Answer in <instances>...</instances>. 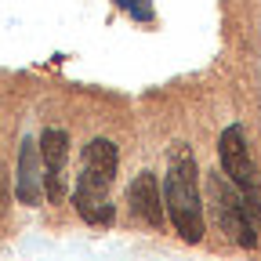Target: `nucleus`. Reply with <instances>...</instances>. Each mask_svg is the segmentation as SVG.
<instances>
[{"label":"nucleus","instance_id":"obj_1","mask_svg":"<svg viewBox=\"0 0 261 261\" xmlns=\"http://www.w3.org/2000/svg\"><path fill=\"white\" fill-rule=\"evenodd\" d=\"M163 207L171 214V225L185 243L203 240V203H200V178H196V163L185 145L171 152V171L163 185Z\"/></svg>","mask_w":261,"mask_h":261},{"label":"nucleus","instance_id":"obj_3","mask_svg":"<svg viewBox=\"0 0 261 261\" xmlns=\"http://www.w3.org/2000/svg\"><path fill=\"white\" fill-rule=\"evenodd\" d=\"M207 200H211V214L214 221L221 225V232L240 243V247H257V228L254 221L247 218V207H243V196L240 189L228 181L225 171H207Z\"/></svg>","mask_w":261,"mask_h":261},{"label":"nucleus","instance_id":"obj_5","mask_svg":"<svg viewBox=\"0 0 261 261\" xmlns=\"http://www.w3.org/2000/svg\"><path fill=\"white\" fill-rule=\"evenodd\" d=\"M109 185H113L109 178H102V174H94V171L84 167L80 185H76V196H73V203H76V211H80L84 221H91V225H109L113 221Z\"/></svg>","mask_w":261,"mask_h":261},{"label":"nucleus","instance_id":"obj_2","mask_svg":"<svg viewBox=\"0 0 261 261\" xmlns=\"http://www.w3.org/2000/svg\"><path fill=\"white\" fill-rule=\"evenodd\" d=\"M218 152H221V171L228 174V181L240 189L243 207H247V218L254 221V228L261 232V178H257L254 156L247 149V135H243L240 123H232V127L221 130Z\"/></svg>","mask_w":261,"mask_h":261},{"label":"nucleus","instance_id":"obj_6","mask_svg":"<svg viewBox=\"0 0 261 261\" xmlns=\"http://www.w3.org/2000/svg\"><path fill=\"white\" fill-rule=\"evenodd\" d=\"M127 203H130V211H135L142 221H149V225H163V196H160V181H156V174L142 171L135 181H130V189H127Z\"/></svg>","mask_w":261,"mask_h":261},{"label":"nucleus","instance_id":"obj_7","mask_svg":"<svg viewBox=\"0 0 261 261\" xmlns=\"http://www.w3.org/2000/svg\"><path fill=\"white\" fill-rule=\"evenodd\" d=\"M44 196V174H40V145H33V138L22 142L18 149V200L25 207H37Z\"/></svg>","mask_w":261,"mask_h":261},{"label":"nucleus","instance_id":"obj_8","mask_svg":"<svg viewBox=\"0 0 261 261\" xmlns=\"http://www.w3.org/2000/svg\"><path fill=\"white\" fill-rule=\"evenodd\" d=\"M84 167L113 181V174H116V145H113V142H106V138L91 142V145L84 149Z\"/></svg>","mask_w":261,"mask_h":261},{"label":"nucleus","instance_id":"obj_4","mask_svg":"<svg viewBox=\"0 0 261 261\" xmlns=\"http://www.w3.org/2000/svg\"><path fill=\"white\" fill-rule=\"evenodd\" d=\"M40 160H44V192L51 203L65 200V160H69V138L65 130L47 127L40 135Z\"/></svg>","mask_w":261,"mask_h":261},{"label":"nucleus","instance_id":"obj_9","mask_svg":"<svg viewBox=\"0 0 261 261\" xmlns=\"http://www.w3.org/2000/svg\"><path fill=\"white\" fill-rule=\"evenodd\" d=\"M8 214V178H4V171H0V218Z\"/></svg>","mask_w":261,"mask_h":261}]
</instances>
